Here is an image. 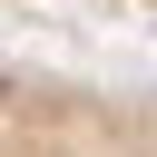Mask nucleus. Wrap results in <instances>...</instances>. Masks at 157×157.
<instances>
[{"label":"nucleus","instance_id":"obj_1","mask_svg":"<svg viewBox=\"0 0 157 157\" xmlns=\"http://www.w3.org/2000/svg\"><path fill=\"white\" fill-rule=\"evenodd\" d=\"M0 157H157V88L0 59Z\"/></svg>","mask_w":157,"mask_h":157},{"label":"nucleus","instance_id":"obj_2","mask_svg":"<svg viewBox=\"0 0 157 157\" xmlns=\"http://www.w3.org/2000/svg\"><path fill=\"white\" fill-rule=\"evenodd\" d=\"M108 10H128V0H108ZM137 10H147V0H137Z\"/></svg>","mask_w":157,"mask_h":157}]
</instances>
